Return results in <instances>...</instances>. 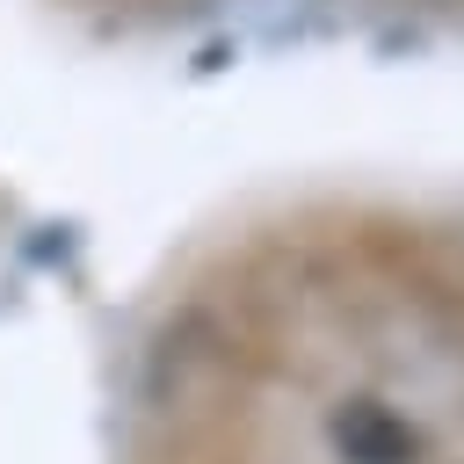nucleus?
Instances as JSON below:
<instances>
[{"mask_svg": "<svg viewBox=\"0 0 464 464\" xmlns=\"http://www.w3.org/2000/svg\"><path fill=\"white\" fill-rule=\"evenodd\" d=\"M334 442H341L348 464H413L420 457V435L392 406H377V399H348L334 413Z\"/></svg>", "mask_w": 464, "mask_h": 464, "instance_id": "f257e3e1", "label": "nucleus"}]
</instances>
